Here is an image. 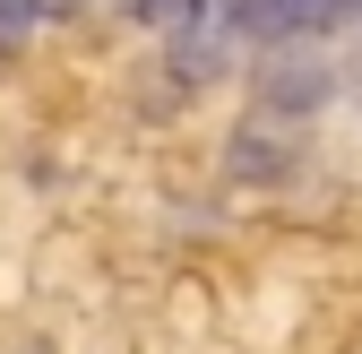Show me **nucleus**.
Segmentation results:
<instances>
[{"label": "nucleus", "instance_id": "1", "mask_svg": "<svg viewBox=\"0 0 362 354\" xmlns=\"http://www.w3.org/2000/svg\"><path fill=\"white\" fill-rule=\"evenodd\" d=\"M328 96H337L328 61H310V52H267V61H259V113L302 121V113H320Z\"/></svg>", "mask_w": 362, "mask_h": 354}, {"label": "nucleus", "instance_id": "2", "mask_svg": "<svg viewBox=\"0 0 362 354\" xmlns=\"http://www.w3.org/2000/svg\"><path fill=\"white\" fill-rule=\"evenodd\" d=\"M354 18H362V0H259V9H250V26L276 35V43H293V35H337Z\"/></svg>", "mask_w": 362, "mask_h": 354}, {"label": "nucleus", "instance_id": "3", "mask_svg": "<svg viewBox=\"0 0 362 354\" xmlns=\"http://www.w3.org/2000/svg\"><path fill=\"white\" fill-rule=\"evenodd\" d=\"M267 130H276V113L242 121V139L224 147V173H233V182H285L293 173V139H267Z\"/></svg>", "mask_w": 362, "mask_h": 354}, {"label": "nucleus", "instance_id": "4", "mask_svg": "<svg viewBox=\"0 0 362 354\" xmlns=\"http://www.w3.org/2000/svg\"><path fill=\"white\" fill-rule=\"evenodd\" d=\"M35 26H43V0H0V61H18Z\"/></svg>", "mask_w": 362, "mask_h": 354}]
</instances>
